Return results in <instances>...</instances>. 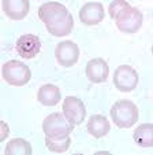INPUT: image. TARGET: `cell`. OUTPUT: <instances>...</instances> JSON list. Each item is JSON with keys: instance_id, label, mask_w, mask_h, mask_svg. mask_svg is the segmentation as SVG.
I'll return each instance as SVG.
<instances>
[{"instance_id": "cell-4", "label": "cell", "mask_w": 153, "mask_h": 155, "mask_svg": "<svg viewBox=\"0 0 153 155\" xmlns=\"http://www.w3.org/2000/svg\"><path fill=\"white\" fill-rule=\"evenodd\" d=\"M2 77L7 84L12 87H23L32 78L29 66L21 61H8L2 68Z\"/></svg>"}, {"instance_id": "cell-7", "label": "cell", "mask_w": 153, "mask_h": 155, "mask_svg": "<svg viewBox=\"0 0 153 155\" xmlns=\"http://www.w3.org/2000/svg\"><path fill=\"white\" fill-rule=\"evenodd\" d=\"M62 111H63L64 117L74 126L81 125L86 118V107H85L84 102L77 96H67L63 100Z\"/></svg>"}, {"instance_id": "cell-17", "label": "cell", "mask_w": 153, "mask_h": 155, "mask_svg": "<svg viewBox=\"0 0 153 155\" xmlns=\"http://www.w3.org/2000/svg\"><path fill=\"white\" fill-rule=\"evenodd\" d=\"M45 146L52 152H58V154L59 152H66L71 146V139H70V136L66 139H62V140H52V139L45 137Z\"/></svg>"}, {"instance_id": "cell-16", "label": "cell", "mask_w": 153, "mask_h": 155, "mask_svg": "<svg viewBox=\"0 0 153 155\" xmlns=\"http://www.w3.org/2000/svg\"><path fill=\"white\" fill-rule=\"evenodd\" d=\"M4 154L6 155H30L32 154V146L25 139H21V137L12 139L6 146Z\"/></svg>"}, {"instance_id": "cell-18", "label": "cell", "mask_w": 153, "mask_h": 155, "mask_svg": "<svg viewBox=\"0 0 153 155\" xmlns=\"http://www.w3.org/2000/svg\"><path fill=\"white\" fill-rule=\"evenodd\" d=\"M127 4L129 3H127L126 0H113V2H111L110 8H108L110 17L112 18V19H115V18L123 11V8L127 6Z\"/></svg>"}, {"instance_id": "cell-13", "label": "cell", "mask_w": 153, "mask_h": 155, "mask_svg": "<svg viewBox=\"0 0 153 155\" xmlns=\"http://www.w3.org/2000/svg\"><path fill=\"white\" fill-rule=\"evenodd\" d=\"M86 129L89 132V135H92L93 137L101 139L110 133L111 124L107 120V117H104V115H101V114H94L89 118Z\"/></svg>"}, {"instance_id": "cell-11", "label": "cell", "mask_w": 153, "mask_h": 155, "mask_svg": "<svg viewBox=\"0 0 153 155\" xmlns=\"http://www.w3.org/2000/svg\"><path fill=\"white\" fill-rule=\"evenodd\" d=\"M86 77L93 84H103L110 76V68L107 62L101 58L90 59L86 63Z\"/></svg>"}, {"instance_id": "cell-20", "label": "cell", "mask_w": 153, "mask_h": 155, "mask_svg": "<svg viewBox=\"0 0 153 155\" xmlns=\"http://www.w3.org/2000/svg\"><path fill=\"white\" fill-rule=\"evenodd\" d=\"M152 55H153V45H152Z\"/></svg>"}, {"instance_id": "cell-5", "label": "cell", "mask_w": 153, "mask_h": 155, "mask_svg": "<svg viewBox=\"0 0 153 155\" xmlns=\"http://www.w3.org/2000/svg\"><path fill=\"white\" fill-rule=\"evenodd\" d=\"M113 21L116 24V28L122 33L133 35V33H137L141 29L142 24H144V15H142V12L138 8L127 4L123 8V11Z\"/></svg>"}, {"instance_id": "cell-10", "label": "cell", "mask_w": 153, "mask_h": 155, "mask_svg": "<svg viewBox=\"0 0 153 155\" xmlns=\"http://www.w3.org/2000/svg\"><path fill=\"white\" fill-rule=\"evenodd\" d=\"M105 11L104 6L98 2H89L84 4L82 8L79 10V21L86 26H94L98 25L104 19Z\"/></svg>"}, {"instance_id": "cell-15", "label": "cell", "mask_w": 153, "mask_h": 155, "mask_svg": "<svg viewBox=\"0 0 153 155\" xmlns=\"http://www.w3.org/2000/svg\"><path fill=\"white\" fill-rule=\"evenodd\" d=\"M133 139L139 147L144 148L153 147V124H141L134 130Z\"/></svg>"}, {"instance_id": "cell-12", "label": "cell", "mask_w": 153, "mask_h": 155, "mask_svg": "<svg viewBox=\"0 0 153 155\" xmlns=\"http://www.w3.org/2000/svg\"><path fill=\"white\" fill-rule=\"evenodd\" d=\"M3 12L12 21H22L30 10L29 0H2Z\"/></svg>"}, {"instance_id": "cell-14", "label": "cell", "mask_w": 153, "mask_h": 155, "mask_svg": "<svg viewBox=\"0 0 153 155\" xmlns=\"http://www.w3.org/2000/svg\"><path fill=\"white\" fill-rule=\"evenodd\" d=\"M60 99H62L60 89L53 84L41 85L38 92H37V100L43 106H46V107L56 106L59 102H60Z\"/></svg>"}, {"instance_id": "cell-6", "label": "cell", "mask_w": 153, "mask_h": 155, "mask_svg": "<svg viewBox=\"0 0 153 155\" xmlns=\"http://www.w3.org/2000/svg\"><path fill=\"white\" fill-rule=\"evenodd\" d=\"M139 77L130 64H120L113 73V84L120 92H131L138 85Z\"/></svg>"}, {"instance_id": "cell-9", "label": "cell", "mask_w": 153, "mask_h": 155, "mask_svg": "<svg viewBox=\"0 0 153 155\" xmlns=\"http://www.w3.org/2000/svg\"><path fill=\"white\" fill-rule=\"evenodd\" d=\"M15 50L18 55L22 56L23 59H33L37 56L41 51V41L36 35L27 33L22 35L15 43Z\"/></svg>"}, {"instance_id": "cell-3", "label": "cell", "mask_w": 153, "mask_h": 155, "mask_svg": "<svg viewBox=\"0 0 153 155\" xmlns=\"http://www.w3.org/2000/svg\"><path fill=\"white\" fill-rule=\"evenodd\" d=\"M74 130V125L62 113H52L43 121V132L45 137L52 140H62L70 136Z\"/></svg>"}, {"instance_id": "cell-8", "label": "cell", "mask_w": 153, "mask_h": 155, "mask_svg": "<svg viewBox=\"0 0 153 155\" xmlns=\"http://www.w3.org/2000/svg\"><path fill=\"white\" fill-rule=\"evenodd\" d=\"M56 61L63 68H71L79 59V48L74 41H60L55 50Z\"/></svg>"}, {"instance_id": "cell-2", "label": "cell", "mask_w": 153, "mask_h": 155, "mask_svg": "<svg viewBox=\"0 0 153 155\" xmlns=\"http://www.w3.org/2000/svg\"><path fill=\"white\" fill-rule=\"evenodd\" d=\"M138 107L134 104L131 100L122 99L113 103L111 107V118L112 122L115 124L118 128L122 129H129L138 122Z\"/></svg>"}, {"instance_id": "cell-19", "label": "cell", "mask_w": 153, "mask_h": 155, "mask_svg": "<svg viewBox=\"0 0 153 155\" xmlns=\"http://www.w3.org/2000/svg\"><path fill=\"white\" fill-rule=\"evenodd\" d=\"M7 136H8V126H7V124L4 121H2L0 122V140L2 141L6 140Z\"/></svg>"}, {"instance_id": "cell-1", "label": "cell", "mask_w": 153, "mask_h": 155, "mask_svg": "<svg viewBox=\"0 0 153 155\" xmlns=\"http://www.w3.org/2000/svg\"><path fill=\"white\" fill-rule=\"evenodd\" d=\"M38 18L45 25L46 30L55 37H63L71 33L74 26L71 12L59 2H48L40 6Z\"/></svg>"}]
</instances>
